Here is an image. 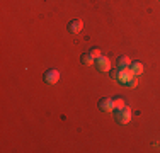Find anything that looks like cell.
<instances>
[{"label":"cell","mask_w":160,"mask_h":153,"mask_svg":"<svg viewBox=\"0 0 160 153\" xmlns=\"http://www.w3.org/2000/svg\"><path fill=\"white\" fill-rule=\"evenodd\" d=\"M112 102H114V111H116V109H123V107H124V101H123V99H119V97L112 99Z\"/></svg>","instance_id":"obj_9"},{"label":"cell","mask_w":160,"mask_h":153,"mask_svg":"<svg viewBox=\"0 0 160 153\" xmlns=\"http://www.w3.org/2000/svg\"><path fill=\"white\" fill-rule=\"evenodd\" d=\"M80 63H82L83 67H90V65L94 63V58L90 56V53H83V55L80 56Z\"/></svg>","instance_id":"obj_8"},{"label":"cell","mask_w":160,"mask_h":153,"mask_svg":"<svg viewBox=\"0 0 160 153\" xmlns=\"http://www.w3.org/2000/svg\"><path fill=\"white\" fill-rule=\"evenodd\" d=\"M114 117H116V121L121 122V124H128L129 119H131V109L126 107V106H124L123 109H116Z\"/></svg>","instance_id":"obj_1"},{"label":"cell","mask_w":160,"mask_h":153,"mask_svg":"<svg viewBox=\"0 0 160 153\" xmlns=\"http://www.w3.org/2000/svg\"><path fill=\"white\" fill-rule=\"evenodd\" d=\"M129 65H131V60L128 58V56H119L118 58V68H129Z\"/></svg>","instance_id":"obj_7"},{"label":"cell","mask_w":160,"mask_h":153,"mask_svg":"<svg viewBox=\"0 0 160 153\" xmlns=\"http://www.w3.org/2000/svg\"><path fill=\"white\" fill-rule=\"evenodd\" d=\"M96 67L99 72H109L111 70V60L106 58V56H101V58L96 60Z\"/></svg>","instance_id":"obj_4"},{"label":"cell","mask_w":160,"mask_h":153,"mask_svg":"<svg viewBox=\"0 0 160 153\" xmlns=\"http://www.w3.org/2000/svg\"><path fill=\"white\" fill-rule=\"evenodd\" d=\"M129 70H131L135 75H142L143 73V65L140 63V61H133V63L129 65Z\"/></svg>","instance_id":"obj_6"},{"label":"cell","mask_w":160,"mask_h":153,"mask_svg":"<svg viewBox=\"0 0 160 153\" xmlns=\"http://www.w3.org/2000/svg\"><path fill=\"white\" fill-rule=\"evenodd\" d=\"M68 32H72V34H78L80 31H82L83 27V22L80 21V19H73V21H70L68 22Z\"/></svg>","instance_id":"obj_5"},{"label":"cell","mask_w":160,"mask_h":153,"mask_svg":"<svg viewBox=\"0 0 160 153\" xmlns=\"http://www.w3.org/2000/svg\"><path fill=\"white\" fill-rule=\"evenodd\" d=\"M97 107L102 112H111V111H114V102H112V99H109V97H102L101 101H99Z\"/></svg>","instance_id":"obj_3"},{"label":"cell","mask_w":160,"mask_h":153,"mask_svg":"<svg viewBox=\"0 0 160 153\" xmlns=\"http://www.w3.org/2000/svg\"><path fill=\"white\" fill-rule=\"evenodd\" d=\"M43 80H44V83H48V85H55V83L60 80V72L56 70V68H49V70L44 72Z\"/></svg>","instance_id":"obj_2"},{"label":"cell","mask_w":160,"mask_h":153,"mask_svg":"<svg viewBox=\"0 0 160 153\" xmlns=\"http://www.w3.org/2000/svg\"><path fill=\"white\" fill-rule=\"evenodd\" d=\"M89 53H90V56H92L94 60L101 58V49H99V48H92V49H90Z\"/></svg>","instance_id":"obj_10"}]
</instances>
